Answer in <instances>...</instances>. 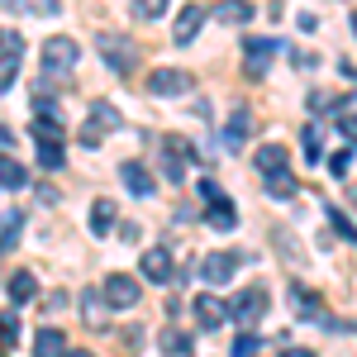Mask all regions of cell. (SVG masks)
<instances>
[{
  "instance_id": "obj_34",
  "label": "cell",
  "mask_w": 357,
  "mask_h": 357,
  "mask_svg": "<svg viewBox=\"0 0 357 357\" xmlns=\"http://www.w3.org/2000/svg\"><path fill=\"white\" fill-rule=\"evenodd\" d=\"M348 167H353V148H343V153H333V158H329L333 176H348Z\"/></svg>"
},
{
  "instance_id": "obj_6",
  "label": "cell",
  "mask_w": 357,
  "mask_h": 357,
  "mask_svg": "<svg viewBox=\"0 0 357 357\" xmlns=\"http://www.w3.org/2000/svg\"><path fill=\"white\" fill-rule=\"evenodd\" d=\"M276 38H248L243 43V67H248V77H267V67H272V57H276Z\"/></svg>"
},
{
  "instance_id": "obj_41",
  "label": "cell",
  "mask_w": 357,
  "mask_h": 357,
  "mask_svg": "<svg viewBox=\"0 0 357 357\" xmlns=\"http://www.w3.org/2000/svg\"><path fill=\"white\" fill-rule=\"evenodd\" d=\"M67 357H96V353H67Z\"/></svg>"
},
{
  "instance_id": "obj_29",
  "label": "cell",
  "mask_w": 357,
  "mask_h": 357,
  "mask_svg": "<svg viewBox=\"0 0 357 357\" xmlns=\"http://www.w3.org/2000/svg\"><path fill=\"white\" fill-rule=\"evenodd\" d=\"M257 353H262V338L257 333H238L234 348H229V357H257Z\"/></svg>"
},
{
  "instance_id": "obj_19",
  "label": "cell",
  "mask_w": 357,
  "mask_h": 357,
  "mask_svg": "<svg viewBox=\"0 0 357 357\" xmlns=\"http://www.w3.org/2000/svg\"><path fill=\"white\" fill-rule=\"evenodd\" d=\"M324 220H329V229L338 234V238H343V243H357V224L348 220L338 205H324Z\"/></svg>"
},
{
  "instance_id": "obj_25",
  "label": "cell",
  "mask_w": 357,
  "mask_h": 357,
  "mask_svg": "<svg viewBox=\"0 0 357 357\" xmlns=\"http://www.w3.org/2000/svg\"><path fill=\"white\" fill-rule=\"evenodd\" d=\"M82 314H86V324L96 329V324L105 319V296H100V291H86L82 296Z\"/></svg>"
},
{
  "instance_id": "obj_17",
  "label": "cell",
  "mask_w": 357,
  "mask_h": 357,
  "mask_svg": "<svg viewBox=\"0 0 357 357\" xmlns=\"http://www.w3.org/2000/svg\"><path fill=\"white\" fill-rule=\"evenodd\" d=\"M215 20L220 24H248L252 20V0H220L215 5Z\"/></svg>"
},
{
  "instance_id": "obj_3",
  "label": "cell",
  "mask_w": 357,
  "mask_h": 357,
  "mask_svg": "<svg viewBox=\"0 0 357 357\" xmlns=\"http://www.w3.org/2000/svg\"><path fill=\"white\" fill-rule=\"evenodd\" d=\"M238 276V252H210L205 262H200V281L210 286V291H220Z\"/></svg>"
},
{
  "instance_id": "obj_20",
  "label": "cell",
  "mask_w": 357,
  "mask_h": 357,
  "mask_svg": "<svg viewBox=\"0 0 357 357\" xmlns=\"http://www.w3.org/2000/svg\"><path fill=\"white\" fill-rule=\"evenodd\" d=\"M0 186H5V191H24V186H29V172L15 162V158H0Z\"/></svg>"
},
{
  "instance_id": "obj_21",
  "label": "cell",
  "mask_w": 357,
  "mask_h": 357,
  "mask_svg": "<svg viewBox=\"0 0 357 357\" xmlns=\"http://www.w3.org/2000/svg\"><path fill=\"white\" fill-rule=\"evenodd\" d=\"M20 224H24V210H5V220H0V252H10V248L20 243Z\"/></svg>"
},
{
  "instance_id": "obj_31",
  "label": "cell",
  "mask_w": 357,
  "mask_h": 357,
  "mask_svg": "<svg viewBox=\"0 0 357 357\" xmlns=\"http://www.w3.org/2000/svg\"><path fill=\"white\" fill-rule=\"evenodd\" d=\"M248 129H252V114H248V110H234V119H229V143H243Z\"/></svg>"
},
{
  "instance_id": "obj_28",
  "label": "cell",
  "mask_w": 357,
  "mask_h": 357,
  "mask_svg": "<svg viewBox=\"0 0 357 357\" xmlns=\"http://www.w3.org/2000/svg\"><path fill=\"white\" fill-rule=\"evenodd\" d=\"M91 124H100V129H119V124H124V119H119V110H114L110 100H100V105H96V110H91Z\"/></svg>"
},
{
  "instance_id": "obj_38",
  "label": "cell",
  "mask_w": 357,
  "mask_h": 357,
  "mask_svg": "<svg viewBox=\"0 0 357 357\" xmlns=\"http://www.w3.org/2000/svg\"><path fill=\"white\" fill-rule=\"evenodd\" d=\"M100 138H105V129H100V124H86V129H82V143H86V148H96Z\"/></svg>"
},
{
  "instance_id": "obj_42",
  "label": "cell",
  "mask_w": 357,
  "mask_h": 357,
  "mask_svg": "<svg viewBox=\"0 0 357 357\" xmlns=\"http://www.w3.org/2000/svg\"><path fill=\"white\" fill-rule=\"evenodd\" d=\"M353 33H357V10H353Z\"/></svg>"
},
{
  "instance_id": "obj_26",
  "label": "cell",
  "mask_w": 357,
  "mask_h": 357,
  "mask_svg": "<svg viewBox=\"0 0 357 357\" xmlns=\"http://www.w3.org/2000/svg\"><path fill=\"white\" fill-rule=\"evenodd\" d=\"M110 224H114V200H96L91 205V229L96 234H110Z\"/></svg>"
},
{
  "instance_id": "obj_16",
  "label": "cell",
  "mask_w": 357,
  "mask_h": 357,
  "mask_svg": "<svg viewBox=\"0 0 357 357\" xmlns=\"http://www.w3.org/2000/svg\"><path fill=\"white\" fill-rule=\"evenodd\" d=\"M33 357H67V338L57 329H38L33 333Z\"/></svg>"
},
{
  "instance_id": "obj_14",
  "label": "cell",
  "mask_w": 357,
  "mask_h": 357,
  "mask_svg": "<svg viewBox=\"0 0 357 357\" xmlns=\"http://www.w3.org/2000/svg\"><path fill=\"white\" fill-rule=\"evenodd\" d=\"M119 176H124L129 195H153V172H148L143 162H124V167H119Z\"/></svg>"
},
{
  "instance_id": "obj_22",
  "label": "cell",
  "mask_w": 357,
  "mask_h": 357,
  "mask_svg": "<svg viewBox=\"0 0 357 357\" xmlns=\"http://www.w3.org/2000/svg\"><path fill=\"white\" fill-rule=\"evenodd\" d=\"M191 348H195L191 333H181V329H167L162 333V353L167 357H191Z\"/></svg>"
},
{
  "instance_id": "obj_44",
  "label": "cell",
  "mask_w": 357,
  "mask_h": 357,
  "mask_svg": "<svg viewBox=\"0 0 357 357\" xmlns=\"http://www.w3.org/2000/svg\"><path fill=\"white\" fill-rule=\"evenodd\" d=\"M353 205H357V191H353Z\"/></svg>"
},
{
  "instance_id": "obj_2",
  "label": "cell",
  "mask_w": 357,
  "mask_h": 357,
  "mask_svg": "<svg viewBox=\"0 0 357 357\" xmlns=\"http://www.w3.org/2000/svg\"><path fill=\"white\" fill-rule=\"evenodd\" d=\"M267 310H272V305H267V286H248V291H238V301L229 305V319H238V324H257Z\"/></svg>"
},
{
  "instance_id": "obj_1",
  "label": "cell",
  "mask_w": 357,
  "mask_h": 357,
  "mask_svg": "<svg viewBox=\"0 0 357 357\" xmlns=\"http://www.w3.org/2000/svg\"><path fill=\"white\" fill-rule=\"evenodd\" d=\"M96 48H100V57H105V67H110L114 77L138 72V48L129 43V38H119V33H100V38H96Z\"/></svg>"
},
{
  "instance_id": "obj_4",
  "label": "cell",
  "mask_w": 357,
  "mask_h": 357,
  "mask_svg": "<svg viewBox=\"0 0 357 357\" xmlns=\"http://www.w3.org/2000/svg\"><path fill=\"white\" fill-rule=\"evenodd\" d=\"M77 57H82V48H77L72 38H48V43H43V72H48V77L72 72V67H77Z\"/></svg>"
},
{
  "instance_id": "obj_15",
  "label": "cell",
  "mask_w": 357,
  "mask_h": 357,
  "mask_svg": "<svg viewBox=\"0 0 357 357\" xmlns=\"http://www.w3.org/2000/svg\"><path fill=\"white\" fill-rule=\"evenodd\" d=\"M29 134L38 138V143H57V148L67 143V134H62V119H57V114H38V119L29 124Z\"/></svg>"
},
{
  "instance_id": "obj_10",
  "label": "cell",
  "mask_w": 357,
  "mask_h": 357,
  "mask_svg": "<svg viewBox=\"0 0 357 357\" xmlns=\"http://www.w3.org/2000/svg\"><path fill=\"white\" fill-rule=\"evenodd\" d=\"M143 276H148V281H158V286H167V281L176 276L172 252H167V248H148V252H143Z\"/></svg>"
},
{
  "instance_id": "obj_32",
  "label": "cell",
  "mask_w": 357,
  "mask_h": 357,
  "mask_svg": "<svg viewBox=\"0 0 357 357\" xmlns=\"http://www.w3.org/2000/svg\"><path fill=\"white\" fill-rule=\"evenodd\" d=\"M301 143H305V162H319V124H305V134H301Z\"/></svg>"
},
{
  "instance_id": "obj_13",
  "label": "cell",
  "mask_w": 357,
  "mask_h": 357,
  "mask_svg": "<svg viewBox=\"0 0 357 357\" xmlns=\"http://www.w3.org/2000/svg\"><path fill=\"white\" fill-rule=\"evenodd\" d=\"M291 301H296V314H301V319H314V324H329V314H324V310H319V296H314V291H305V286H291Z\"/></svg>"
},
{
  "instance_id": "obj_27",
  "label": "cell",
  "mask_w": 357,
  "mask_h": 357,
  "mask_svg": "<svg viewBox=\"0 0 357 357\" xmlns=\"http://www.w3.org/2000/svg\"><path fill=\"white\" fill-rule=\"evenodd\" d=\"M20 62H24L20 53H0V91H10V86H15V77H20Z\"/></svg>"
},
{
  "instance_id": "obj_5",
  "label": "cell",
  "mask_w": 357,
  "mask_h": 357,
  "mask_svg": "<svg viewBox=\"0 0 357 357\" xmlns=\"http://www.w3.org/2000/svg\"><path fill=\"white\" fill-rule=\"evenodd\" d=\"M100 296H105L110 310H134V305H138V281H134V276H124V272H110Z\"/></svg>"
},
{
  "instance_id": "obj_37",
  "label": "cell",
  "mask_w": 357,
  "mask_h": 357,
  "mask_svg": "<svg viewBox=\"0 0 357 357\" xmlns=\"http://www.w3.org/2000/svg\"><path fill=\"white\" fill-rule=\"evenodd\" d=\"M215 195H224V191H220V181H215V176H205V181H200V200H205V205H210V200H215Z\"/></svg>"
},
{
  "instance_id": "obj_33",
  "label": "cell",
  "mask_w": 357,
  "mask_h": 357,
  "mask_svg": "<svg viewBox=\"0 0 357 357\" xmlns=\"http://www.w3.org/2000/svg\"><path fill=\"white\" fill-rule=\"evenodd\" d=\"M134 15H138V20H162L167 0H134Z\"/></svg>"
},
{
  "instance_id": "obj_24",
  "label": "cell",
  "mask_w": 357,
  "mask_h": 357,
  "mask_svg": "<svg viewBox=\"0 0 357 357\" xmlns=\"http://www.w3.org/2000/svg\"><path fill=\"white\" fill-rule=\"evenodd\" d=\"M162 172H167V181H176V186H181V176H186V158L172 148V138H167V153H162Z\"/></svg>"
},
{
  "instance_id": "obj_18",
  "label": "cell",
  "mask_w": 357,
  "mask_h": 357,
  "mask_svg": "<svg viewBox=\"0 0 357 357\" xmlns=\"http://www.w3.org/2000/svg\"><path fill=\"white\" fill-rule=\"evenodd\" d=\"M33 296H38V276L33 272H15L10 276V301L15 305H29Z\"/></svg>"
},
{
  "instance_id": "obj_43",
  "label": "cell",
  "mask_w": 357,
  "mask_h": 357,
  "mask_svg": "<svg viewBox=\"0 0 357 357\" xmlns=\"http://www.w3.org/2000/svg\"><path fill=\"white\" fill-rule=\"evenodd\" d=\"M0 143H10V134H0Z\"/></svg>"
},
{
  "instance_id": "obj_40",
  "label": "cell",
  "mask_w": 357,
  "mask_h": 357,
  "mask_svg": "<svg viewBox=\"0 0 357 357\" xmlns=\"http://www.w3.org/2000/svg\"><path fill=\"white\" fill-rule=\"evenodd\" d=\"M338 110H357V96H348V100H343V105H338Z\"/></svg>"
},
{
  "instance_id": "obj_12",
  "label": "cell",
  "mask_w": 357,
  "mask_h": 357,
  "mask_svg": "<svg viewBox=\"0 0 357 357\" xmlns=\"http://www.w3.org/2000/svg\"><path fill=\"white\" fill-rule=\"evenodd\" d=\"M205 220H210V229L229 234V229H238V210H234V200H229V195H215V200L205 205Z\"/></svg>"
},
{
  "instance_id": "obj_9",
  "label": "cell",
  "mask_w": 357,
  "mask_h": 357,
  "mask_svg": "<svg viewBox=\"0 0 357 357\" xmlns=\"http://www.w3.org/2000/svg\"><path fill=\"white\" fill-rule=\"evenodd\" d=\"M148 91H153V96H186V91H191V77L176 72V67H158V72L148 77Z\"/></svg>"
},
{
  "instance_id": "obj_11",
  "label": "cell",
  "mask_w": 357,
  "mask_h": 357,
  "mask_svg": "<svg viewBox=\"0 0 357 357\" xmlns=\"http://www.w3.org/2000/svg\"><path fill=\"white\" fill-rule=\"evenodd\" d=\"M252 162H257L262 176H276V172H291V153H286L281 143H267V148H257V153H252Z\"/></svg>"
},
{
  "instance_id": "obj_7",
  "label": "cell",
  "mask_w": 357,
  "mask_h": 357,
  "mask_svg": "<svg viewBox=\"0 0 357 357\" xmlns=\"http://www.w3.org/2000/svg\"><path fill=\"white\" fill-rule=\"evenodd\" d=\"M191 310H195V324L200 329H220L224 319H229V305L215 296V291H205V296H195L191 301Z\"/></svg>"
},
{
  "instance_id": "obj_30",
  "label": "cell",
  "mask_w": 357,
  "mask_h": 357,
  "mask_svg": "<svg viewBox=\"0 0 357 357\" xmlns=\"http://www.w3.org/2000/svg\"><path fill=\"white\" fill-rule=\"evenodd\" d=\"M62 158H67V153H62L57 143H38V167H43V172H57Z\"/></svg>"
},
{
  "instance_id": "obj_36",
  "label": "cell",
  "mask_w": 357,
  "mask_h": 357,
  "mask_svg": "<svg viewBox=\"0 0 357 357\" xmlns=\"http://www.w3.org/2000/svg\"><path fill=\"white\" fill-rule=\"evenodd\" d=\"M0 338L5 343H20V319L15 314H0Z\"/></svg>"
},
{
  "instance_id": "obj_35",
  "label": "cell",
  "mask_w": 357,
  "mask_h": 357,
  "mask_svg": "<svg viewBox=\"0 0 357 357\" xmlns=\"http://www.w3.org/2000/svg\"><path fill=\"white\" fill-rule=\"evenodd\" d=\"M338 134H343V138H348V143L357 148V114H348V110L338 114Z\"/></svg>"
},
{
  "instance_id": "obj_8",
  "label": "cell",
  "mask_w": 357,
  "mask_h": 357,
  "mask_svg": "<svg viewBox=\"0 0 357 357\" xmlns=\"http://www.w3.org/2000/svg\"><path fill=\"white\" fill-rule=\"evenodd\" d=\"M205 20H210V10H205V5H181L176 29H172V43H195V33H200Z\"/></svg>"
},
{
  "instance_id": "obj_39",
  "label": "cell",
  "mask_w": 357,
  "mask_h": 357,
  "mask_svg": "<svg viewBox=\"0 0 357 357\" xmlns=\"http://www.w3.org/2000/svg\"><path fill=\"white\" fill-rule=\"evenodd\" d=\"M281 357H314V353H305V348H286Z\"/></svg>"
},
{
  "instance_id": "obj_23",
  "label": "cell",
  "mask_w": 357,
  "mask_h": 357,
  "mask_svg": "<svg viewBox=\"0 0 357 357\" xmlns=\"http://www.w3.org/2000/svg\"><path fill=\"white\" fill-rule=\"evenodd\" d=\"M296 191H301V186H296V176H291V172H276V176H267V195H272V200H291Z\"/></svg>"
}]
</instances>
